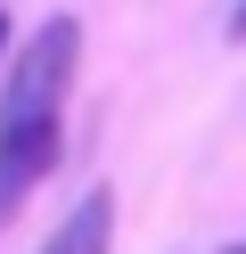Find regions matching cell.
<instances>
[{
    "label": "cell",
    "mask_w": 246,
    "mask_h": 254,
    "mask_svg": "<svg viewBox=\"0 0 246 254\" xmlns=\"http://www.w3.org/2000/svg\"><path fill=\"white\" fill-rule=\"evenodd\" d=\"M82 66V25L49 17L25 33V50L8 58V90H0V131H25V123H58V99Z\"/></svg>",
    "instance_id": "1"
},
{
    "label": "cell",
    "mask_w": 246,
    "mask_h": 254,
    "mask_svg": "<svg viewBox=\"0 0 246 254\" xmlns=\"http://www.w3.org/2000/svg\"><path fill=\"white\" fill-rule=\"evenodd\" d=\"M58 148L66 131L58 123H25V131H0V230H8L16 213H25V197L58 172Z\"/></svg>",
    "instance_id": "2"
},
{
    "label": "cell",
    "mask_w": 246,
    "mask_h": 254,
    "mask_svg": "<svg viewBox=\"0 0 246 254\" xmlns=\"http://www.w3.org/2000/svg\"><path fill=\"white\" fill-rule=\"evenodd\" d=\"M107 238H115V189H90V197L49 230L41 254H107Z\"/></svg>",
    "instance_id": "3"
},
{
    "label": "cell",
    "mask_w": 246,
    "mask_h": 254,
    "mask_svg": "<svg viewBox=\"0 0 246 254\" xmlns=\"http://www.w3.org/2000/svg\"><path fill=\"white\" fill-rule=\"evenodd\" d=\"M230 33H238V41H246V0H238V17H230Z\"/></svg>",
    "instance_id": "4"
},
{
    "label": "cell",
    "mask_w": 246,
    "mask_h": 254,
    "mask_svg": "<svg viewBox=\"0 0 246 254\" xmlns=\"http://www.w3.org/2000/svg\"><path fill=\"white\" fill-rule=\"evenodd\" d=\"M0 58H8V8H0Z\"/></svg>",
    "instance_id": "5"
},
{
    "label": "cell",
    "mask_w": 246,
    "mask_h": 254,
    "mask_svg": "<svg viewBox=\"0 0 246 254\" xmlns=\"http://www.w3.org/2000/svg\"><path fill=\"white\" fill-rule=\"evenodd\" d=\"M230 254H246V246H230Z\"/></svg>",
    "instance_id": "6"
}]
</instances>
